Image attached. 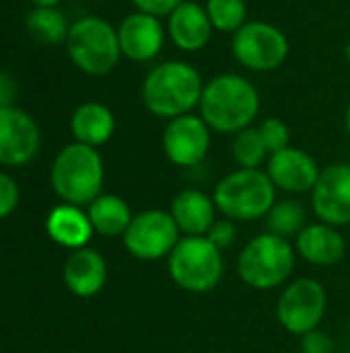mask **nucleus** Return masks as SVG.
Wrapping results in <instances>:
<instances>
[{
  "label": "nucleus",
  "mask_w": 350,
  "mask_h": 353,
  "mask_svg": "<svg viewBox=\"0 0 350 353\" xmlns=\"http://www.w3.org/2000/svg\"><path fill=\"white\" fill-rule=\"evenodd\" d=\"M231 54L245 70L272 72L281 68L289 54L291 43L287 33L268 21H248L233 33Z\"/></svg>",
  "instance_id": "obj_8"
},
{
  "label": "nucleus",
  "mask_w": 350,
  "mask_h": 353,
  "mask_svg": "<svg viewBox=\"0 0 350 353\" xmlns=\"http://www.w3.org/2000/svg\"><path fill=\"white\" fill-rule=\"evenodd\" d=\"M39 128L35 120L14 108H0V163L19 168L29 163L39 151Z\"/></svg>",
  "instance_id": "obj_13"
},
{
  "label": "nucleus",
  "mask_w": 350,
  "mask_h": 353,
  "mask_svg": "<svg viewBox=\"0 0 350 353\" xmlns=\"http://www.w3.org/2000/svg\"><path fill=\"white\" fill-rule=\"evenodd\" d=\"M14 95H17V83L12 81L10 74L0 70V108L12 105Z\"/></svg>",
  "instance_id": "obj_32"
},
{
  "label": "nucleus",
  "mask_w": 350,
  "mask_h": 353,
  "mask_svg": "<svg viewBox=\"0 0 350 353\" xmlns=\"http://www.w3.org/2000/svg\"><path fill=\"white\" fill-rule=\"evenodd\" d=\"M311 207L320 221L342 228L350 223V163H332L320 172L311 190Z\"/></svg>",
  "instance_id": "obj_12"
},
{
  "label": "nucleus",
  "mask_w": 350,
  "mask_h": 353,
  "mask_svg": "<svg viewBox=\"0 0 350 353\" xmlns=\"http://www.w3.org/2000/svg\"><path fill=\"white\" fill-rule=\"evenodd\" d=\"M66 52L78 70L91 77H103L111 72L122 58L118 27L95 14L80 17L70 25Z\"/></svg>",
  "instance_id": "obj_5"
},
{
  "label": "nucleus",
  "mask_w": 350,
  "mask_h": 353,
  "mask_svg": "<svg viewBox=\"0 0 350 353\" xmlns=\"http://www.w3.org/2000/svg\"><path fill=\"white\" fill-rule=\"evenodd\" d=\"M19 203V188L17 182L0 172V219L10 215Z\"/></svg>",
  "instance_id": "obj_29"
},
{
  "label": "nucleus",
  "mask_w": 350,
  "mask_h": 353,
  "mask_svg": "<svg viewBox=\"0 0 350 353\" xmlns=\"http://www.w3.org/2000/svg\"><path fill=\"white\" fill-rule=\"evenodd\" d=\"M344 126H347V132H349L350 137V101L349 105H347V112H344Z\"/></svg>",
  "instance_id": "obj_34"
},
{
  "label": "nucleus",
  "mask_w": 350,
  "mask_h": 353,
  "mask_svg": "<svg viewBox=\"0 0 350 353\" xmlns=\"http://www.w3.org/2000/svg\"><path fill=\"white\" fill-rule=\"evenodd\" d=\"M91 225L97 234L116 238L124 236L130 221H132V211L128 203L116 194H99L87 211Z\"/></svg>",
  "instance_id": "obj_22"
},
{
  "label": "nucleus",
  "mask_w": 350,
  "mask_h": 353,
  "mask_svg": "<svg viewBox=\"0 0 350 353\" xmlns=\"http://www.w3.org/2000/svg\"><path fill=\"white\" fill-rule=\"evenodd\" d=\"M25 25H27L29 35L43 46H58V43L66 41L68 31H70L66 17L56 6H52V8H37L35 6L27 14Z\"/></svg>",
  "instance_id": "obj_23"
},
{
  "label": "nucleus",
  "mask_w": 350,
  "mask_h": 353,
  "mask_svg": "<svg viewBox=\"0 0 350 353\" xmlns=\"http://www.w3.org/2000/svg\"><path fill=\"white\" fill-rule=\"evenodd\" d=\"M262 108L258 87L243 74L221 72L204 83L200 118L212 132L235 134L250 128Z\"/></svg>",
  "instance_id": "obj_1"
},
{
  "label": "nucleus",
  "mask_w": 350,
  "mask_h": 353,
  "mask_svg": "<svg viewBox=\"0 0 350 353\" xmlns=\"http://www.w3.org/2000/svg\"><path fill=\"white\" fill-rule=\"evenodd\" d=\"M179 236L182 232L171 213L149 209L132 217L124 234V246L138 261H159L171 254L182 240Z\"/></svg>",
  "instance_id": "obj_10"
},
{
  "label": "nucleus",
  "mask_w": 350,
  "mask_h": 353,
  "mask_svg": "<svg viewBox=\"0 0 350 353\" xmlns=\"http://www.w3.org/2000/svg\"><path fill=\"white\" fill-rule=\"evenodd\" d=\"M107 281V265L97 250L78 248L64 265V283L78 298L97 296Z\"/></svg>",
  "instance_id": "obj_19"
},
{
  "label": "nucleus",
  "mask_w": 350,
  "mask_h": 353,
  "mask_svg": "<svg viewBox=\"0 0 350 353\" xmlns=\"http://www.w3.org/2000/svg\"><path fill=\"white\" fill-rule=\"evenodd\" d=\"M169 277L190 294L212 292L225 273L221 250L206 236H186L167 256Z\"/></svg>",
  "instance_id": "obj_6"
},
{
  "label": "nucleus",
  "mask_w": 350,
  "mask_h": 353,
  "mask_svg": "<svg viewBox=\"0 0 350 353\" xmlns=\"http://www.w3.org/2000/svg\"><path fill=\"white\" fill-rule=\"evenodd\" d=\"M37 8H52V6H58L60 0H31Z\"/></svg>",
  "instance_id": "obj_33"
},
{
  "label": "nucleus",
  "mask_w": 350,
  "mask_h": 353,
  "mask_svg": "<svg viewBox=\"0 0 350 353\" xmlns=\"http://www.w3.org/2000/svg\"><path fill=\"white\" fill-rule=\"evenodd\" d=\"M212 130L200 118V114H184L173 120H167L161 147L165 157L177 168H196L200 165L210 149Z\"/></svg>",
  "instance_id": "obj_11"
},
{
  "label": "nucleus",
  "mask_w": 350,
  "mask_h": 353,
  "mask_svg": "<svg viewBox=\"0 0 350 353\" xmlns=\"http://www.w3.org/2000/svg\"><path fill=\"white\" fill-rule=\"evenodd\" d=\"M204 79L186 60H165L149 70L142 81L140 97L144 108L163 120L192 114L200 105Z\"/></svg>",
  "instance_id": "obj_2"
},
{
  "label": "nucleus",
  "mask_w": 350,
  "mask_h": 353,
  "mask_svg": "<svg viewBox=\"0 0 350 353\" xmlns=\"http://www.w3.org/2000/svg\"><path fill=\"white\" fill-rule=\"evenodd\" d=\"M231 153L233 159L237 161L239 168H248V170H260V165L270 157L258 126H250L243 128L239 132L233 134V143H231Z\"/></svg>",
  "instance_id": "obj_25"
},
{
  "label": "nucleus",
  "mask_w": 350,
  "mask_h": 353,
  "mask_svg": "<svg viewBox=\"0 0 350 353\" xmlns=\"http://www.w3.org/2000/svg\"><path fill=\"white\" fill-rule=\"evenodd\" d=\"M217 209L231 221H256L268 215L276 203V186L266 170L239 168L217 184L212 192Z\"/></svg>",
  "instance_id": "obj_4"
},
{
  "label": "nucleus",
  "mask_w": 350,
  "mask_h": 353,
  "mask_svg": "<svg viewBox=\"0 0 350 353\" xmlns=\"http://www.w3.org/2000/svg\"><path fill=\"white\" fill-rule=\"evenodd\" d=\"M167 39L186 54L204 50L215 33L204 4L186 0L167 17Z\"/></svg>",
  "instance_id": "obj_16"
},
{
  "label": "nucleus",
  "mask_w": 350,
  "mask_h": 353,
  "mask_svg": "<svg viewBox=\"0 0 350 353\" xmlns=\"http://www.w3.org/2000/svg\"><path fill=\"white\" fill-rule=\"evenodd\" d=\"M118 39L124 58L132 62H151L165 48L167 27L163 25V19L136 10L118 25Z\"/></svg>",
  "instance_id": "obj_14"
},
{
  "label": "nucleus",
  "mask_w": 350,
  "mask_h": 353,
  "mask_svg": "<svg viewBox=\"0 0 350 353\" xmlns=\"http://www.w3.org/2000/svg\"><path fill=\"white\" fill-rule=\"evenodd\" d=\"M258 130H260V137L268 149V153H276V151H283L291 145V130H289V124L276 116H268L264 118L260 124H258Z\"/></svg>",
  "instance_id": "obj_27"
},
{
  "label": "nucleus",
  "mask_w": 350,
  "mask_h": 353,
  "mask_svg": "<svg viewBox=\"0 0 350 353\" xmlns=\"http://www.w3.org/2000/svg\"><path fill=\"white\" fill-rule=\"evenodd\" d=\"M206 238L223 252V250H227V248H231L233 246V242H235V238H237V230H235V221H231V219H217L215 223H212V228L208 230V234H206Z\"/></svg>",
  "instance_id": "obj_28"
},
{
  "label": "nucleus",
  "mask_w": 350,
  "mask_h": 353,
  "mask_svg": "<svg viewBox=\"0 0 350 353\" xmlns=\"http://www.w3.org/2000/svg\"><path fill=\"white\" fill-rule=\"evenodd\" d=\"M45 230L56 244H60L64 248H72V250L85 248L95 232L89 215L85 211H80V207H76V205L56 207L47 215Z\"/></svg>",
  "instance_id": "obj_21"
},
{
  "label": "nucleus",
  "mask_w": 350,
  "mask_h": 353,
  "mask_svg": "<svg viewBox=\"0 0 350 353\" xmlns=\"http://www.w3.org/2000/svg\"><path fill=\"white\" fill-rule=\"evenodd\" d=\"M266 219V230L268 234H274L278 238H297L301 234V230L307 225V217H305V209L301 207V203L293 201V199H285V201H276L274 207L268 211Z\"/></svg>",
  "instance_id": "obj_24"
},
{
  "label": "nucleus",
  "mask_w": 350,
  "mask_h": 353,
  "mask_svg": "<svg viewBox=\"0 0 350 353\" xmlns=\"http://www.w3.org/2000/svg\"><path fill=\"white\" fill-rule=\"evenodd\" d=\"M182 2H186V0H132V4L138 12L153 14L159 19H167Z\"/></svg>",
  "instance_id": "obj_30"
},
{
  "label": "nucleus",
  "mask_w": 350,
  "mask_h": 353,
  "mask_svg": "<svg viewBox=\"0 0 350 353\" xmlns=\"http://www.w3.org/2000/svg\"><path fill=\"white\" fill-rule=\"evenodd\" d=\"M208 19L219 33H235L248 23L245 0H206L204 4Z\"/></svg>",
  "instance_id": "obj_26"
},
{
  "label": "nucleus",
  "mask_w": 350,
  "mask_h": 353,
  "mask_svg": "<svg viewBox=\"0 0 350 353\" xmlns=\"http://www.w3.org/2000/svg\"><path fill=\"white\" fill-rule=\"evenodd\" d=\"M295 248L274 234H260L245 244L237 259V273L252 290H274L283 285L295 269Z\"/></svg>",
  "instance_id": "obj_7"
},
{
  "label": "nucleus",
  "mask_w": 350,
  "mask_h": 353,
  "mask_svg": "<svg viewBox=\"0 0 350 353\" xmlns=\"http://www.w3.org/2000/svg\"><path fill=\"white\" fill-rule=\"evenodd\" d=\"M70 132L76 139V143H83V145L97 149L113 137L116 116L105 103H99V101L80 103L72 112Z\"/></svg>",
  "instance_id": "obj_20"
},
{
  "label": "nucleus",
  "mask_w": 350,
  "mask_h": 353,
  "mask_svg": "<svg viewBox=\"0 0 350 353\" xmlns=\"http://www.w3.org/2000/svg\"><path fill=\"white\" fill-rule=\"evenodd\" d=\"M328 294L316 279L301 277L287 285L276 304V319L293 335H307L316 331L326 314Z\"/></svg>",
  "instance_id": "obj_9"
},
{
  "label": "nucleus",
  "mask_w": 350,
  "mask_h": 353,
  "mask_svg": "<svg viewBox=\"0 0 350 353\" xmlns=\"http://www.w3.org/2000/svg\"><path fill=\"white\" fill-rule=\"evenodd\" d=\"M297 252L303 261L316 267H332L342 261L347 242L338 228L324 221L309 223L297 236Z\"/></svg>",
  "instance_id": "obj_17"
},
{
  "label": "nucleus",
  "mask_w": 350,
  "mask_h": 353,
  "mask_svg": "<svg viewBox=\"0 0 350 353\" xmlns=\"http://www.w3.org/2000/svg\"><path fill=\"white\" fill-rule=\"evenodd\" d=\"M217 211L219 209L215 205V199L196 188H186L177 192L169 209L173 221L184 236H206L217 221Z\"/></svg>",
  "instance_id": "obj_18"
},
{
  "label": "nucleus",
  "mask_w": 350,
  "mask_h": 353,
  "mask_svg": "<svg viewBox=\"0 0 350 353\" xmlns=\"http://www.w3.org/2000/svg\"><path fill=\"white\" fill-rule=\"evenodd\" d=\"M301 352L303 353H334V343L328 333L316 329L301 337Z\"/></svg>",
  "instance_id": "obj_31"
},
{
  "label": "nucleus",
  "mask_w": 350,
  "mask_h": 353,
  "mask_svg": "<svg viewBox=\"0 0 350 353\" xmlns=\"http://www.w3.org/2000/svg\"><path fill=\"white\" fill-rule=\"evenodd\" d=\"M50 178L66 205H91L103 188V159L95 147L74 141L58 153Z\"/></svg>",
  "instance_id": "obj_3"
},
{
  "label": "nucleus",
  "mask_w": 350,
  "mask_h": 353,
  "mask_svg": "<svg viewBox=\"0 0 350 353\" xmlns=\"http://www.w3.org/2000/svg\"><path fill=\"white\" fill-rule=\"evenodd\" d=\"M349 335H350V319H349Z\"/></svg>",
  "instance_id": "obj_36"
},
{
  "label": "nucleus",
  "mask_w": 350,
  "mask_h": 353,
  "mask_svg": "<svg viewBox=\"0 0 350 353\" xmlns=\"http://www.w3.org/2000/svg\"><path fill=\"white\" fill-rule=\"evenodd\" d=\"M318 161L303 149L287 147L276 151L266 161V174L276 186V190H285L291 194L311 192L320 178Z\"/></svg>",
  "instance_id": "obj_15"
},
{
  "label": "nucleus",
  "mask_w": 350,
  "mask_h": 353,
  "mask_svg": "<svg viewBox=\"0 0 350 353\" xmlns=\"http://www.w3.org/2000/svg\"><path fill=\"white\" fill-rule=\"evenodd\" d=\"M347 60H349V66H350V41L347 43Z\"/></svg>",
  "instance_id": "obj_35"
}]
</instances>
